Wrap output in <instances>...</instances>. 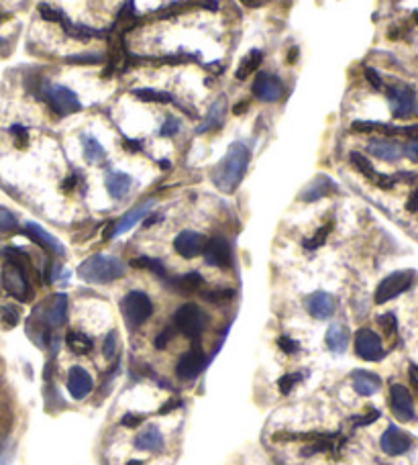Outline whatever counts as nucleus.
<instances>
[{
	"label": "nucleus",
	"mask_w": 418,
	"mask_h": 465,
	"mask_svg": "<svg viewBox=\"0 0 418 465\" xmlns=\"http://www.w3.org/2000/svg\"><path fill=\"white\" fill-rule=\"evenodd\" d=\"M251 151L243 141H235L227 149L225 157L212 170V182L221 192H235L247 172Z\"/></svg>",
	"instance_id": "f257e3e1"
},
{
	"label": "nucleus",
	"mask_w": 418,
	"mask_h": 465,
	"mask_svg": "<svg viewBox=\"0 0 418 465\" xmlns=\"http://www.w3.org/2000/svg\"><path fill=\"white\" fill-rule=\"evenodd\" d=\"M123 273H125V264L113 255H102V253L88 257L78 268V275L88 284H109L123 278Z\"/></svg>",
	"instance_id": "f03ea898"
},
{
	"label": "nucleus",
	"mask_w": 418,
	"mask_h": 465,
	"mask_svg": "<svg viewBox=\"0 0 418 465\" xmlns=\"http://www.w3.org/2000/svg\"><path fill=\"white\" fill-rule=\"evenodd\" d=\"M121 312H123L125 323H127L131 329H135V327L143 325V323L152 316L153 304L145 292L133 290L129 292V294L121 300Z\"/></svg>",
	"instance_id": "7ed1b4c3"
},
{
	"label": "nucleus",
	"mask_w": 418,
	"mask_h": 465,
	"mask_svg": "<svg viewBox=\"0 0 418 465\" xmlns=\"http://www.w3.org/2000/svg\"><path fill=\"white\" fill-rule=\"evenodd\" d=\"M2 286L13 298L19 302H29L33 298V288L31 282L27 280V270L20 268L15 261H6L2 268Z\"/></svg>",
	"instance_id": "20e7f679"
},
{
	"label": "nucleus",
	"mask_w": 418,
	"mask_h": 465,
	"mask_svg": "<svg viewBox=\"0 0 418 465\" xmlns=\"http://www.w3.org/2000/svg\"><path fill=\"white\" fill-rule=\"evenodd\" d=\"M173 325L180 333H184L186 337H198L202 335V330L209 325V316L207 312L196 306V304H184L182 309L173 312Z\"/></svg>",
	"instance_id": "39448f33"
},
{
	"label": "nucleus",
	"mask_w": 418,
	"mask_h": 465,
	"mask_svg": "<svg viewBox=\"0 0 418 465\" xmlns=\"http://www.w3.org/2000/svg\"><path fill=\"white\" fill-rule=\"evenodd\" d=\"M43 98H45V102L49 104V108H51L56 115H74V113H78V111L82 108L76 92H72V90L66 88V86H47V88H45V97Z\"/></svg>",
	"instance_id": "423d86ee"
},
{
	"label": "nucleus",
	"mask_w": 418,
	"mask_h": 465,
	"mask_svg": "<svg viewBox=\"0 0 418 465\" xmlns=\"http://www.w3.org/2000/svg\"><path fill=\"white\" fill-rule=\"evenodd\" d=\"M414 282V273L412 271H396L392 275H388L386 280H381L378 290H376V302L386 304L388 300L400 296L402 292H406Z\"/></svg>",
	"instance_id": "0eeeda50"
},
{
	"label": "nucleus",
	"mask_w": 418,
	"mask_h": 465,
	"mask_svg": "<svg viewBox=\"0 0 418 465\" xmlns=\"http://www.w3.org/2000/svg\"><path fill=\"white\" fill-rule=\"evenodd\" d=\"M253 94L262 102H278L285 94V86L278 76L262 72L253 82Z\"/></svg>",
	"instance_id": "6e6552de"
},
{
	"label": "nucleus",
	"mask_w": 418,
	"mask_h": 465,
	"mask_svg": "<svg viewBox=\"0 0 418 465\" xmlns=\"http://www.w3.org/2000/svg\"><path fill=\"white\" fill-rule=\"evenodd\" d=\"M388 100L392 106L394 116H408L410 113H414L417 106V94L410 86H390L388 88Z\"/></svg>",
	"instance_id": "1a4fd4ad"
},
{
	"label": "nucleus",
	"mask_w": 418,
	"mask_h": 465,
	"mask_svg": "<svg viewBox=\"0 0 418 465\" xmlns=\"http://www.w3.org/2000/svg\"><path fill=\"white\" fill-rule=\"evenodd\" d=\"M204 247H207V237L196 231H182L173 241V249L184 259L198 257L200 253H204Z\"/></svg>",
	"instance_id": "9d476101"
},
{
	"label": "nucleus",
	"mask_w": 418,
	"mask_h": 465,
	"mask_svg": "<svg viewBox=\"0 0 418 465\" xmlns=\"http://www.w3.org/2000/svg\"><path fill=\"white\" fill-rule=\"evenodd\" d=\"M355 351L365 361H378L383 355L380 337L371 329L357 330V335H355Z\"/></svg>",
	"instance_id": "9b49d317"
},
{
	"label": "nucleus",
	"mask_w": 418,
	"mask_h": 465,
	"mask_svg": "<svg viewBox=\"0 0 418 465\" xmlns=\"http://www.w3.org/2000/svg\"><path fill=\"white\" fill-rule=\"evenodd\" d=\"M204 259L209 266L214 268H228L230 266V259H233V253H230V245L225 237H212L210 241H207V247H204Z\"/></svg>",
	"instance_id": "f8f14e48"
},
{
	"label": "nucleus",
	"mask_w": 418,
	"mask_h": 465,
	"mask_svg": "<svg viewBox=\"0 0 418 465\" xmlns=\"http://www.w3.org/2000/svg\"><path fill=\"white\" fill-rule=\"evenodd\" d=\"M66 309H68V296L66 294H56L49 298L47 304L39 306V310L43 312V327L47 325L49 329H56L61 327L63 321H66Z\"/></svg>",
	"instance_id": "ddd939ff"
},
{
	"label": "nucleus",
	"mask_w": 418,
	"mask_h": 465,
	"mask_svg": "<svg viewBox=\"0 0 418 465\" xmlns=\"http://www.w3.org/2000/svg\"><path fill=\"white\" fill-rule=\"evenodd\" d=\"M380 443L383 453H388V455H402V453H406L410 449L412 439L402 428H398L396 425H390L383 430Z\"/></svg>",
	"instance_id": "4468645a"
},
{
	"label": "nucleus",
	"mask_w": 418,
	"mask_h": 465,
	"mask_svg": "<svg viewBox=\"0 0 418 465\" xmlns=\"http://www.w3.org/2000/svg\"><path fill=\"white\" fill-rule=\"evenodd\" d=\"M390 407L392 412L398 416L400 421H410L414 416V404L410 392L400 384H394L390 388Z\"/></svg>",
	"instance_id": "2eb2a0df"
},
{
	"label": "nucleus",
	"mask_w": 418,
	"mask_h": 465,
	"mask_svg": "<svg viewBox=\"0 0 418 465\" xmlns=\"http://www.w3.org/2000/svg\"><path fill=\"white\" fill-rule=\"evenodd\" d=\"M207 366V355L200 349H190L186 355L180 357L176 371L182 380H194Z\"/></svg>",
	"instance_id": "dca6fc26"
},
{
	"label": "nucleus",
	"mask_w": 418,
	"mask_h": 465,
	"mask_svg": "<svg viewBox=\"0 0 418 465\" xmlns=\"http://www.w3.org/2000/svg\"><path fill=\"white\" fill-rule=\"evenodd\" d=\"M25 232L31 241H35L39 247H43L45 252L54 253V255H63L66 253V247L57 241L56 237L51 232H47L43 227H39L35 223H27L25 225Z\"/></svg>",
	"instance_id": "f3484780"
},
{
	"label": "nucleus",
	"mask_w": 418,
	"mask_h": 465,
	"mask_svg": "<svg viewBox=\"0 0 418 465\" xmlns=\"http://www.w3.org/2000/svg\"><path fill=\"white\" fill-rule=\"evenodd\" d=\"M306 309L308 312L314 316V318H331L335 314V309H337V302L331 294L326 292H314L306 298Z\"/></svg>",
	"instance_id": "a211bd4d"
},
{
	"label": "nucleus",
	"mask_w": 418,
	"mask_h": 465,
	"mask_svg": "<svg viewBox=\"0 0 418 465\" xmlns=\"http://www.w3.org/2000/svg\"><path fill=\"white\" fill-rule=\"evenodd\" d=\"M68 390H70V394H72L76 400L86 398V396L90 394V390H92V378H90V373L84 368H80V366H74V368L70 369V373H68Z\"/></svg>",
	"instance_id": "6ab92c4d"
},
{
	"label": "nucleus",
	"mask_w": 418,
	"mask_h": 465,
	"mask_svg": "<svg viewBox=\"0 0 418 465\" xmlns=\"http://www.w3.org/2000/svg\"><path fill=\"white\" fill-rule=\"evenodd\" d=\"M367 151L383 159V161H398L400 157L404 155V147L396 143V141H390V139H371L367 143Z\"/></svg>",
	"instance_id": "aec40b11"
},
{
	"label": "nucleus",
	"mask_w": 418,
	"mask_h": 465,
	"mask_svg": "<svg viewBox=\"0 0 418 465\" xmlns=\"http://www.w3.org/2000/svg\"><path fill=\"white\" fill-rule=\"evenodd\" d=\"M225 111H227V98L221 97L219 100H214L212 106L209 108V115L200 123L196 133L202 135V133H209V131H214V129H221L223 123H225Z\"/></svg>",
	"instance_id": "412c9836"
},
{
	"label": "nucleus",
	"mask_w": 418,
	"mask_h": 465,
	"mask_svg": "<svg viewBox=\"0 0 418 465\" xmlns=\"http://www.w3.org/2000/svg\"><path fill=\"white\" fill-rule=\"evenodd\" d=\"M153 200H145V202H141V204H137L133 211H129V213L125 214L116 225H114L113 235H123V232H127L129 229H133L135 225L139 223V221H143L145 218V214L149 213L153 209Z\"/></svg>",
	"instance_id": "4be33fe9"
},
{
	"label": "nucleus",
	"mask_w": 418,
	"mask_h": 465,
	"mask_svg": "<svg viewBox=\"0 0 418 465\" xmlns=\"http://www.w3.org/2000/svg\"><path fill=\"white\" fill-rule=\"evenodd\" d=\"M337 190V186L333 184V180L331 178H326V175H316L308 186H306L302 194H300V198L306 200V202H314V200H319V198H323V196H328L331 192H335Z\"/></svg>",
	"instance_id": "5701e85b"
},
{
	"label": "nucleus",
	"mask_w": 418,
	"mask_h": 465,
	"mask_svg": "<svg viewBox=\"0 0 418 465\" xmlns=\"http://www.w3.org/2000/svg\"><path fill=\"white\" fill-rule=\"evenodd\" d=\"M135 447L141 451H161L164 449V435L155 425L145 426L135 437Z\"/></svg>",
	"instance_id": "b1692460"
},
{
	"label": "nucleus",
	"mask_w": 418,
	"mask_h": 465,
	"mask_svg": "<svg viewBox=\"0 0 418 465\" xmlns=\"http://www.w3.org/2000/svg\"><path fill=\"white\" fill-rule=\"evenodd\" d=\"M351 380H353V388H355V392H357L359 396H371V394H376L381 386V380L376 373H369V371H363V369L353 371Z\"/></svg>",
	"instance_id": "393cba45"
},
{
	"label": "nucleus",
	"mask_w": 418,
	"mask_h": 465,
	"mask_svg": "<svg viewBox=\"0 0 418 465\" xmlns=\"http://www.w3.org/2000/svg\"><path fill=\"white\" fill-rule=\"evenodd\" d=\"M104 184H106V190L114 200H121V198H125V194L129 192V188H131V178L123 174V172H109Z\"/></svg>",
	"instance_id": "a878e982"
},
{
	"label": "nucleus",
	"mask_w": 418,
	"mask_h": 465,
	"mask_svg": "<svg viewBox=\"0 0 418 465\" xmlns=\"http://www.w3.org/2000/svg\"><path fill=\"white\" fill-rule=\"evenodd\" d=\"M262 59H264V54H262L259 49H251L247 56L239 61V68H237V72H235V78H237V80H247L251 74L257 72Z\"/></svg>",
	"instance_id": "bb28decb"
},
{
	"label": "nucleus",
	"mask_w": 418,
	"mask_h": 465,
	"mask_svg": "<svg viewBox=\"0 0 418 465\" xmlns=\"http://www.w3.org/2000/svg\"><path fill=\"white\" fill-rule=\"evenodd\" d=\"M326 345L335 353H343L349 345V330L345 329L343 325H333L331 329L326 330Z\"/></svg>",
	"instance_id": "cd10ccee"
},
{
	"label": "nucleus",
	"mask_w": 418,
	"mask_h": 465,
	"mask_svg": "<svg viewBox=\"0 0 418 465\" xmlns=\"http://www.w3.org/2000/svg\"><path fill=\"white\" fill-rule=\"evenodd\" d=\"M66 343H68L70 351H74L78 355H86V353H90L92 347H94L92 339L86 337L84 333H78V330H70V333L66 335Z\"/></svg>",
	"instance_id": "c85d7f7f"
},
{
	"label": "nucleus",
	"mask_w": 418,
	"mask_h": 465,
	"mask_svg": "<svg viewBox=\"0 0 418 465\" xmlns=\"http://www.w3.org/2000/svg\"><path fill=\"white\" fill-rule=\"evenodd\" d=\"M204 286V280H202V275L200 273H196V271H192V273H184V275H180L176 282H173V288L178 292H182V294H192V292H198L200 288Z\"/></svg>",
	"instance_id": "c756f323"
},
{
	"label": "nucleus",
	"mask_w": 418,
	"mask_h": 465,
	"mask_svg": "<svg viewBox=\"0 0 418 465\" xmlns=\"http://www.w3.org/2000/svg\"><path fill=\"white\" fill-rule=\"evenodd\" d=\"M82 143H84V145H82V147H84V157H86L88 163H100V161H104L106 151H104V147L98 143V139L84 135L82 137Z\"/></svg>",
	"instance_id": "7c9ffc66"
},
{
	"label": "nucleus",
	"mask_w": 418,
	"mask_h": 465,
	"mask_svg": "<svg viewBox=\"0 0 418 465\" xmlns=\"http://www.w3.org/2000/svg\"><path fill=\"white\" fill-rule=\"evenodd\" d=\"M349 159H351V163L362 172L363 175H367L369 180H376L378 174H376V170H374V166H371V161L365 157V155L357 154V151H353V154L349 155Z\"/></svg>",
	"instance_id": "2f4dec72"
},
{
	"label": "nucleus",
	"mask_w": 418,
	"mask_h": 465,
	"mask_svg": "<svg viewBox=\"0 0 418 465\" xmlns=\"http://www.w3.org/2000/svg\"><path fill=\"white\" fill-rule=\"evenodd\" d=\"M133 94L143 102H173V98L168 92H157L152 88H141V90H133Z\"/></svg>",
	"instance_id": "473e14b6"
},
{
	"label": "nucleus",
	"mask_w": 418,
	"mask_h": 465,
	"mask_svg": "<svg viewBox=\"0 0 418 465\" xmlns=\"http://www.w3.org/2000/svg\"><path fill=\"white\" fill-rule=\"evenodd\" d=\"M19 310L15 306H0V327L2 329H13L19 325Z\"/></svg>",
	"instance_id": "72a5a7b5"
},
{
	"label": "nucleus",
	"mask_w": 418,
	"mask_h": 465,
	"mask_svg": "<svg viewBox=\"0 0 418 465\" xmlns=\"http://www.w3.org/2000/svg\"><path fill=\"white\" fill-rule=\"evenodd\" d=\"M135 268H143V270H149L153 273H157V275H161V278H166V268H164V264L159 261V259H152V257H137L131 261Z\"/></svg>",
	"instance_id": "f704fd0d"
},
{
	"label": "nucleus",
	"mask_w": 418,
	"mask_h": 465,
	"mask_svg": "<svg viewBox=\"0 0 418 465\" xmlns=\"http://www.w3.org/2000/svg\"><path fill=\"white\" fill-rule=\"evenodd\" d=\"M204 298L209 300L210 304L221 306V304H227V302H230V300L235 298V292L228 290V288H216V290L207 292V294H204Z\"/></svg>",
	"instance_id": "c9c22d12"
},
{
	"label": "nucleus",
	"mask_w": 418,
	"mask_h": 465,
	"mask_svg": "<svg viewBox=\"0 0 418 465\" xmlns=\"http://www.w3.org/2000/svg\"><path fill=\"white\" fill-rule=\"evenodd\" d=\"M17 227V216L11 213L8 209L0 206V232L13 231Z\"/></svg>",
	"instance_id": "e433bc0d"
},
{
	"label": "nucleus",
	"mask_w": 418,
	"mask_h": 465,
	"mask_svg": "<svg viewBox=\"0 0 418 465\" xmlns=\"http://www.w3.org/2000/svg\"><path fill=\"white\" fill-rule=\"evenodd\" d=\"M378 323L381 325V329L386 335H394L396 329H398V321H396V316L392 314V312H388V314H381L380 318H378Z\"/></svg>",
	"instance_id": "4c0bfd02"
},
{
	"label": "nucleus",
	"mask_w": 418,
	"mask_h": 465,
	"mask_svg": "<svg viewBox=\"0 0 418 465\" xmlns=\"http://www.w3.org/2000/svg\"><path fill=\"white\" fill-rule=\"evenodd\" d=\"M11 135L15 137V143H17V147H27V143H29V131L25 129V127H20V125H13L11 129Z\"/></svg>",
	"instance_id": "58836bf2"
},
{
	"label": "nucleus",
	"mask_w": 418,
	"mask_h": 465,
	"mask_svg": "<svg viewBox=\"0 0 418 465\" xmlns=\"http://www.w3.org/2000/svg\"><path fill=\"white\" fill-rule=\"evenodd\" d=\"M180 131V123L173 118V116H168L166 118V123H164V127H161V131H159V135L161 137H173L176 133Z\"/></svg>",
	"instance_id": "ea45409f"
},
{
	"label": "nucleus",
	"mask_w": 418,
	"mask_h": 465,
	"mask_svg": "<svg viewBox=\"0 0 418 465\" xmlns=\"http://www.w3.org/2000/svg\"><path fill=\"white\" fill-rule=\"evenodd\" d=\"M331 229H333V225H326L324 229H321V231L314 235V239H310L308 243H305L306 247H310V249H314V247H319L321 243H324V239H326V235L331 232Z\"/></svg>",
	"instance_id": "a19ab883"
},
{
	"label": "nucleus",
	"mask_w": 418,
	"mask_h": 465,
	"mask_svg": "<svg viewBox=\"0 0 418 465\" xmlns=\"http://www.w3.org/2000/svg\"><path fill=\"white\" fill-rule=\"evenodd\" d=\"M302 380V376L300 373H294V376H284L282 380H280V390L284 392V394H288L292 388H294V384L296 382H300Z\"/></svg>",
	"instance_id": "79ce46f5"
},
{
	"label": "nucleus",
	"mask_w": 418,
	"mask_h": 465,
	"mask_svg": "<svg viewBox=\"0 0 418 465\" xmlns=\"http://www.w3.org/2000/svg\"><path fill=\"white\" fill-rule=\"evenodd\" d=\"M68 61H74V63H100L102 61V56L100 54H84V56H74Z\"/></svg>",
	"instance_id": "37998d69"
},
{
	"label": "nucleus",
	"mask_w": 418,
	"mask_h": 465,
	"mask_svg": "<svg viewBox=\"0 0 418 465\" xmlns=\"http://www.w3.org/2000/svg\"><path fill=\"white\" fill-rule=\"evenodd\" d=\"M102 351H104V357H106V359L114 357V353H116V335H114V333H111V335L106 337Z\"/></svg>",
	"instance_id": "c03bdc74"
},
{
	"label": "nucleus",
	"mask_w": 418,
	"mask_h": 465,
	"mask_svg": "<svg viewBox=\"0 0 418 465\" xmlns=\"http://www.w3.org/2000/svg\"><path fill=\"white\" fill-rule=\"evenodd\" d=\"M278 345H280V349H282L284 353H288V355L298 351V343H296V341H292V339H290V337H285V335L278 339Z\"/></svg>",
	"instance_id": "a18cd8bd"
},
{
	"label": "nucleus",
	"mask_w": 418,
	"mask_h": 465,
	"mask_svg": "<svg viewBox=\"0 0 418 465\" xmlns=\"http://www.w3.org/2000/svg\"><path fill=\"white\" fill-rule=\"evenodd\" d=\"M171 337H173V330H171V329L161 330V333L157 335V339H155V347L164 349L171 341Z\"/></svg>",
	"instance_id": "49530a36"
},
{
	"label": "nucleus",
	"mask_w": 418,
	"mask_h": 465,
	"mask_svg": "<svg viewBox=\"0 0 418 465\" xmlns=\"http://www.w3.org/2000/svg\"><path fill=\"white\" fill-rule=\"evenodd\" d=\"M365 78H367V82L374 86V88H383V84H381V78L378 76V72L376 70H371V68H367L365 70Z\"/></svg>",
	"instance_id": "de8ad7c7"
},
{
	"label": "nucleus",
	"mask_w": 418,
	"mask_h": 465,
	"mask_svg": "<svg viewBox=\"0 0 418 465\" xmlns=\"http://www.w3.org/2000/svg\"><path fill=\"white\" fill-rule=\"evenodd\" d=\"M143 418L145 416H141V414H125L123 416V421H121V425L123 426H137L143 423Z\"/></svg>",
	"instance_id": "09e8293b"
},
{
	"label": "nucleus",
	"mask_w": 418,
	"mask_h": 465,
	"mask_svg": "<svg viewBox=\"0 0 418 465\" xmlns=\"http://www.w3.org/2000/svg\"><path fill=\"white\" fill-rule=\"evenodd\" d=\"M404 154L408 155L412 161H417L418 163V139H412V141L404 147Z\"/></svg>",
	"instance_id": "8fccbe9b"
},
{
	"label": "nucleus",
	"mask_w": 418,
	"mask_h": 465,
	"mask_svg": "<svg viewBox=\"0 0 418 465\" xmlns=\"http://www.w3.org/2000/svg\"><path fill=\"white\" fill-rule=\"evenodd\" d=\"M378 416H380V412H378V410H374V412L365 414V418H357V421H355V425H369V423H374Z\"/></svg>",
	"instance_id": "3c124183"
},
{
	"label": "nucleus",
	"mask_w": 418,
	"mask_h": 465,
	"mask_svg": "<svg viewBox=\"0 0 418 465\" xmlns=\"http://www.w3.org/2000/svg\"><path fill=\"white\" fill-rule=\"evenodd\" d=\"M406 209H408L410 213L418 211V190H414V192L410 194V198H408V204H406Z\"/></svg>",
	"instance_id": "603ef678"
},
{
	"label": "nucleus",
	"mask_w": 418,
	"mask_h": 465,
	"mask_svg": "<svg viewBox=\"0 0 418 465\" xmlns=\"http://www.w3.org/2000/svg\"><path fill=\"white\" fill-rule=\"evenodd\" d=\"M408 373H410V382H412V384H414V388L418 390V368H417V366H410Z\"/></svg>",
	"instance_id": "864d4df0"
},
{
	"label": "nucleus",
	"mask_w": 418,
	"mask_h": 465,
	"mask_svg": "<svg viewBox=\"0 0 418 465\" xmlns=\"http://www.w3.org/2000/svg\"><path fill=\"white\" fill-rule=\"evenodd\" d=\"M247 102H243V104H237L235 106V115H243V111H247Z\"/></svg>",
	"instance_id": "5fc2aeb1"
},
{
	"label": "nucleus",
	"mask_w": 418,
	"mask_h": 465,
	"mask_svg": "<svg viewBox=\"0 0 418 465\" xmlns=\"http://www.w3.org/2000/svg\"><path fill=\"white\" fill-rule=\"evenodd\" d=\"M127 465H145V464H143V461H137V459H135V461H129Z\"/></svg>",
	"instance_id": "6e6d98bb"
},
{
	"label": "nucleus",
	"mask_w": 418,
	"mask_h": 465,
	"mask_svg": "<svg viewBox=\"0 0 418 465\" xmlns=\"http://www.w3.org/2000/svg\"><path fill=\"white\" fill-rule=\"evenodd\" d=\"M4 45H6V41H4V39H0V47H4Z\"/></svg>",
	"instance_id": "4d7b16f0"
},
{
	"label": "nucleus",
	"mask_w": 418,
	"mask_h": 465,
	"mask_svg": "<svg viewBox=\"0 0 418 465\" xmlns=\"http://www.w3.org/2000/svg\"><path fill=\"white\" fill-rule=\"evenodd\" d=\"M241 2H247V4H251V2H255V0H241Z\"/></svg>",
	"instance_id": "13d9d810"
},
{
	"label": "nucleus",
	"mask_w": 418,
	"mask_h": 465,
	"mask_svg": "<svg viewBox=\"0 0 418 465\" xmlns=\"http://www.w3.org/2000/svg\"><path fill=\"white\" fill-rule=\"evenodd\" d=\"M0 19H2V17H0Z\"/></svg>",
	"instance_id": "bf43d9fd"
}]
</instances>
